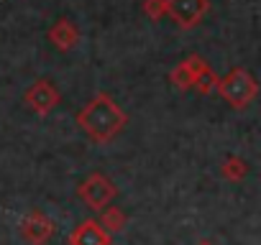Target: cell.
Instances as JSON below:
<instances>
[{"label":"cell","instance_id":"cell-1","mask_svg":"<svg viewBox=\"0 0 261 245\" xmlns=\"http://www.w3.org/2000/svg\"><path fill=\"white\" fill-rule=\"evenodd\" d=\"M125 112L118 107V102L110 97V95H105V92H100L97 97H92L82 110H80V115H77V122L82 126V131L92 138V141H97V143H105V141H113L120 131H123V126H125Z\"/></svg>","mask_w":261,"mask_h":245},{"label":"cell","instance_id":"cell-2","mask_svg":"<svg viewBox=\"0 0 261 245\" xmlns=\"http://www.w3.org/2000/svg\"><path fill=\"white\" fill-rule=\"evenodd\" d=\"M233 107H246L253 97H256V92H258V87H256V82H253V77L246 72V69H233L228 77H223V79H218V87H215Z\"/></svg>","mask_w":261,"mask_h":245},{"label":"cell","instance_id":"cell-3","mask_svg":"<svg viewBox=\"0 0 261 245\" xmlns=\"http://www.w3.org/2000/svg\"><path fill=\"white\" fill-rule=\"evenodd\" d=\"M77 194H80V199H82L90 209H102V207L118 194V189H115V184H113L105 174L95 171V174H90V176L80 184Z\"/></svg>","mask_w":261,"mask_h":245},{"label":"cell","instance_id":"cell-4","mask_svg":"<svg viewBox=\"0 0 261 245\" xmlns=\"http://www.w3.org/2000/svg\"><path fill=\"white\" fill-rule=\"evenodd\" d=\"M23 100H26V105H29L36 115H49V112L59 105V89H57L49 79H39V82H34V84L26 89Z\"/></svg>","mask_w":261,"mask_h":245},{"label":"cell","instance_id":"cell-5","mask_svg":"<svg viewBox=\"0 0 261 245\" xmlns=\"http://www.w3.org/2000/svg\"><path fill=\"white\" fill-rule=\"evenodd\" d=\"M21 232H23V237H26L29 242L41 245V242H46V240L51 237L54 222H51L44 212H29V215L23 217V222H21Z\"/></svg>","mask_w":261,"mask_h":245},{"label":"cell","instance_id":"cell-6","mask_svg":"<svg viewBox=\"0 0 261 245\" xmlns=\"http://www.w3.org/2000/svg\"><path fill=\"white\" fill-rule=\"evenodd\" d=\"M72 245H110V235L100 227L97 220H85L72 235H69Z\"/></svg>","mask_w":261,"mask_h":245},{"label":"cell","instance_id":"cell-7","mask_svg":"<svg viewBox=\"0 0 261 245\" xmlns=\"http://www.w3.org/2000/svg\"><path fill=\"white\" fill-rule=\"evenodd\" d=\"M169 13L182 26H195L205 13V0H169Z\"/></svg>","mask_w":261,"mask_h":245},{"label":"cell","instance_id":"cell-8","mask_svg":"<svg viewBox=\"0 0 261 245\" xmlns=\"http://www.w3.org/2000/svg\"><path fill=\"white\" fill-rule=\"evenodd\" d=\"M202 69H205V62H202V59H197V56L187 59L185 64H179V67L172 72L174 87H179V89H192V84H195V79H197V74H200Z\"/></svg>","mask_w":261,"mask_h":245},{"label":"cell","instance_id":"cell-9","mask_svg":"<svg viewBox=\"0 0 261 245\" xmlns=\"http://www.w3.org/2000/svg\"><path fill=\"white\" fill-rule=\"evenodd\" d=\"M100 227L113 235V232H120L125 227V212L118 209V207H102V217H100Z\"/></svg>","mask_w":261,"mask_h":245},{"label":"cell","instance_id":"cell-10","mask_svg":"<svg viewBox=\"0 0 261 245\" xmlns=\"http://www.w3.org/2000/svg\"><path fill=\"white\" fill-rule=\"evenodd\" d=\"M74 39H77V31H74L67 21L57 23L54 31H51V41H54V46H59V49H69V46L74 44Z\"/></svg>","mask_w":261,"mask_h":245},{"label":"cell","instance_id":"cell-11","mask_svg":"<svg viewBox=\"0 0 261 245\" xmlns=\"http://www.w3.org/2000/svg\"><path fill=\"white\" fill-rule=\"evenodd\" d=\"M246 171H248V166H246V161H243V159H238V156H228V159H225V164L220 166V174H223L225 179H230V181L243 179V176H246Z\"/></svg>","mask_w":261,"mask_h":245},{"label":"cell","instance_id":"cell-12","mask_svg":"<svg viewBox=\"0 0 261 245\" xmlns=\"http://www.w3.org/2000/svg\"><path fill=\"white\" fill-rule=\"evenodd\" d=\"M200 95H210V92H215V87H218V77L205 67L200 74H197V79H195V84H192Z\"/></svg>","mask_w":261,"mask_h":245},{"label":"cell","instance_id":"cell-13","mask_svg":"<svg viewBox=\"0 0 261 245\" xmlns=\"http://www.w3.org/2000/svg\"><path fill=\"white\" fill-rule=\"evenodd\" d=\"M202 245H207V242H202Z\"/></svg>","mask_w":261,"mask_h":245}]
</instances>
